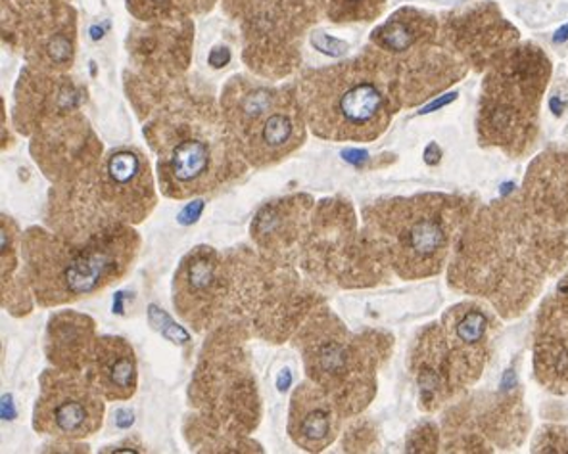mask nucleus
Here are the masks:
<instances>
[{"mask_svg": "<svg viewBox=\"0 0 568 454\" xmlns=\"http://www.w3.org/2000/svg\"><path fill=\"white\" fill-rule=\"evenodd\" d=\"M85 374L102 398L125 401L136 390V361L133 349L121 338L104 336L94 343Z\"/></svg>", "mask_w": 568, "mask_h": 454, "instance_id": "nucleus-18", "label": "nucleus"}, {"mask_svg": "<svg viewBox=\"0 0 568 454\" xmlns=\"http://www.w3.org/2000/svg\"><path fill=\"white\" fill-rule=\"evenodd\" d=\"M139 240L129 228H104L85 241H65L31 230L26 240L29 280L41 306H62L89 298L123 277Z\"/></svg>", "mask_w": 568, "mask_h": 454, "instance_id": "nucleus-6", "label": "nucleus"}, {"mask_svg": "<svg viewBox=\"0 0 568 454\" xmlns=\"http://www.w3.org/2000/svg\"><path fill=\"white\" fill-rule=\"evenodd\" d=\"M29 64L43 72H65L75 56V16L54 0H41L29 10L23 29Z\"/></svg>", "mask_w": 568, "mask_h": 454, "instance_id": "nucleus-15", "label": "nucleus"}, {"mask_svg": "<svg viewBox=\"0 0 568 454\" xmlns=\"http://www.w3.org/2000/svg\"><path fill=\"white\" fill-rule=\"evenodd\" d=\"M534 374L547 391L568 395V270L536 317Z\"/></svg>", "mask_w": 568, "mask_h": 454, "instance_id": "nucleus-13", "label": "nucleus"}, {"mask_svg": "<svg viewBox=\"0 0 568 454\" xmlns=\"http://www.w3.org/2000/svg\"><path fill=\"white\" fill-rule=\"evenodd\" d=\"M440 33L442 22L436 16L417 8H399L373 31L371 44L386 56L396 58Z\"/></svg>", "mask_w": 568, "mask_h": 454, "instance_id": "nucleus-20", "label": "nucleus"}, {"mask_svg": "<svg viewBox=\"0 0 568 454\" xmlns=\"http://www.w3.org/2000/svg\"><path fill=\"white\" fill-rule=\"evenodd\" d=\"M442 29L470 70L480 73L520 43L519 29L505 18L496 2H475L455 10L444 18Z\"/></svg>", "mask_w": 568, "mask_h": 454, "instance_id": "nucleus-11", "label": "nucleus"}, {"mask_svg": "<svg viewBox=\"0 0 568 454\" xmlns=\"http://www.w3.org/2000/svg\"><path fill=\"white\" fill-rule=\"evenodd\" d=\"M104 403L89 378L78 370H52L41 380L33 426L44 435L83 440L102 426Z\"/></svg>", "mask_w": 568, "mask_h": 454, "instance_id": "nucleus-10", "label": "nucleus"}, {"mask_svg": "<svg viewBox=\"0 0 568 454\" xmlns=\"http://www.w3.org/2000/svg\"><path fill=\"white\" fill-rule=\"evenodd\" d=\"M341 416V409L327 391L317 383H302L292 395L288 433L300 448L320 453L336 440Z\"/></svg>", "mask_w": 568, "mask_h": 454, "instance_id": "nucleus-16", "label": "nucleus"}, {"mask_svg": "<svg viewBox=\"0 0 568 454\" xmlns=\"http://www.w3.org/2000/svg\"><path fill=\"white\" fill-rule=\"evenodd\" d=\"M475 211V199L457 194L383 199L363 209V236L378 264L420 280L442 272Z\"/></svg>", "mask_w": 568, "mask_h": 454, "instance_id": "nucleus-3", "label": "nucleus"}, {"mask_svg": "<svg viewBox=\"0 0 568 454\" xmlns=\"http://www.w3.org/2000/svg\"><path fill=\"white\" fill-rule=\"evenodd\" d=\"M173 0H129V10L139 20H160L170 12Z\"/></svg>", "mask_w": 568, "mask_h": 454, "instance_id": "nucleus-24", "label": "nucleus"}, {"mask_svg": "<svg viewBox=\"0 0 568 454\" xmlns=\"http://www.w3.org/2000/svg\"><path fill=\"white\" fill-rule=\"evenodd\" d=\"M534 453H568V427H541L532 443Z\"/></svg>", "mask_w": 568, "mask_h": 454, "instance_id": "nucleus-23", "label": "nucleus"}, {"mask_svg": "<svg viewBox=\"0 0 568 454\" xmlns=\"http://www.w3.org/2000/svg\"><path fill=\"white\" fill-rule=\"evenodd\" d=\"M221 107L241 156L256 167L278 164L306 138V115L291 89L233 78Z\"/></svg>", "mask_w": 568, "mask_h": 454, "instance_id": "nucleus-9", "label": "nucleus"}, {"mask_svg": "<svg viewBox=\"0 0 568 454\" xmlns=\"http://www.w3.org/2000/svg\"><path fill=\"white\" fill-rule=\"evenodd\" d=\"M413 441H409V451H417V453H428V451H436L438 448V432L433 424H428L426 435L420 437L419 432H413Z\"/></svg>", "mask_w": 568, "mask_h": 454, "instance_id": "nucleus-25", "label": "nucleus"}, {"mask_svg": "<svg viewBox=\"0 0 568 454\" xmlns=\"http://www.w3.org/2000/svg\"><path fill=\"white\" fill-rule=\"evenodd\" d=\"M158 154L165 194L185 199L213 190L242 171L241 152L225 120L207 112H170L144 128Z\"/></svg>", "mask_w": 568, "mask_h": 454, "instance_id": "nucleus-7", "label": "nucleus"}, {"mask_svg": "<svg viewBox=\"0 0 568 454\" xmlns=\"http://www.w3.org/2000/svg\"><path fill=\"white\" fill-rule=\"evenodd\" d=\"M386 343L383 336L349 332L328 311L313 314L298 338L307 376L327 391L342 416L363 411L375 398Z\"/></svg>", "mask_w": 568, "mask_h": 454, "instance_id": "nucleus-8", "label": "nucleus"}, {"mask_svg": "<svg viewBox=\"0 0 568 454\" xmlns=\"http://www.w3.org/2000/svg\"><path fill=\"white\" fill-rule=\"evenodd\" d=\"M568 265L565 225L536 214L523 196L480 207L455 241L449 285L515 319Z\"/></svg>", "mask_w": 568, "mask_h": 454, "instance_id": "nucleus-1", "label": "nucleus"}, {"mask_svg": "<svg viewBox=\"0 0 568 454\" xmlns=\"http://www.w3.org/2000/svg\"><path fill=\"white\" fill-rule=\"evenodd\" d=\"M94 343V322L89 317L60 312L50 319L49 357L58 369H85Z\"/></svg>", "mask_w": 568, "mask_h": 454, "instance_id": "nucleus-19", "label": "nucleus"}, {"mask_svg": "<svg viewBox=\"0 0 568 454\" xmlns=\"http://www.w3.org/2000/svg\"><path fill=\"white\" fill-rule=\"evenodd\" d=\"M225 291L223 261L207 246H199L181 261L173 282V303L192 327L206 328Z\"/></svg>", "mask_w": 568, "mask_h": 454, "instance_id": "nucleus-14", "label": "nucleus"}, {"mask_svg": "<svg viewBox=\"0 0 568 454\" xmlns=\"http://www.w3.org/2000/svg\"><path fill=\"white\" fill-rule=\"evenodd\" d=\"M302 198L281 199L263 207L252 225V238H256L262 248H277L294 240L300 227V217L304 215Z\"/></svg>", "mask_w": 568, "mask_h": 454, "instance_id": "nucleus-21", "label": "nucleus"}, {"mask_svg": "<svg viewBox=\"0 0 568 454\" xmlns=\"http://www.w3.org/2000/svg\"><path fill=\"white\" fill-rule=\"evenodd\" d=\"M298 96L313 135L334 143H373L404 106L390 58L375 49L304 73Z\"/></svg>", "mask_w": 568, "mask_h": 454, "instance_id": "nucleus-2", "label": "nucleus"}, {"mask_svg": "<svg viewBox=\"0 0 568 454\" xmlns=\"http://www.w3.org/2000/svg\"><path fill=\"white\" fill-rule=\"evenodd\" d=\"M384 7L386 0H325V12L334 23L373 22Z\"/></svg>", "mask_w": 568, "mask_h": 454, "instance_id": "nucleus-22", "label": "nucleus"}, {"mask_svg": "<svg viewBox=\"0 0 568 454\" xmlns=\"http://www.w3.org/2000/svg\"><path fill=\"white\" fill-rule=\"evenodd\" d=\"M497 327L490 309L463 301L420 332L413 345L412 370L423 411L440 409L480 380Z\"/></svg>", "mask_w": 568, "mask_h": 454, "instance_id": "nucleus-5", "label": "nucleus"}, {"mask_svg": "<svg viewBox=\"0 0 568 454\" xmlns=\"http://www.w3.org/2000/svg\"><path fill=\"white\" fill-rule=\"evenodd\" d=\"M554 65L544 49L519 43L484 75L476 135L484 148L505 156L530 154L540 135V107Z\"/></svg>", "mask_w": 568, "mask_h": 454, "instance_id": "nucleus-4", "label": "nucleus"}, {"mask_svg": "<svg viewBox=\"0 0 568 454\" xmlns=\"http://www.w3.org/2000/svg\"><path fill=\"white\" fill-rule=\"evenodd\" d=\"M313 44H315L321 52H327V54H333V56L344 54V52L348 50V44L328 39L325 33H317V35L313 37Z\"/></svg>", "mask_w": 568, "mask_h": 454, "instance_id": "nucleus-26", "label": "nucleus"}, {"mask_svg": "<svg viewBox=\"0 0 568 454\" xmlns=\"http://www.w3.org/2000/svg\"><path fill=\"white\" fill-rule=\"evenodd\" d=\"M94 188L110 219L139 223L156 204L149 162L141 149H112L99 165Z\"/></svg>", "mask_w": 568, "mask_h": 454, "instance_id": "nucleus-12", "label": "nucleus"}, {"mask_svg": "<svg viewBox=\"0 0 568 454\" xmlns=\"http://www.w3.org/2000/svg\"><path fill=\"white\" fill-rule=\"evenodd\" d=\"M520 196L536 214L546 219L568 225V149H547L536 157Z\"/></svg>", "mask_w": 568, "mask_h": 454, "instance_id": "nucleus-17", "label": "nucleus"}]
</instances>
